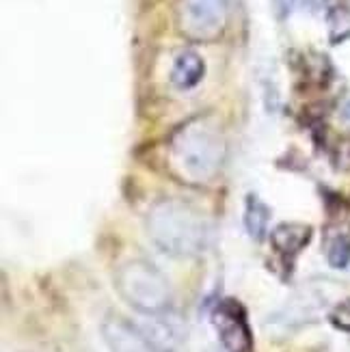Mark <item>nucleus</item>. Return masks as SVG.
Returning a JSON list of instances; mask_svg holds the SVG:
<instances>
[{"mask_svg": "<svg viewBox=\"0 0 350 352\" xmlns=\"http://www.w3.org/2000/svg\"><path fill=\"white\" fill-rule=\"evenodd\" d=\"M225 160L221 128L208 117H197L171 141V169L186 184L201 186L217 177Z\"/></svg>", "mask_w": 350, "mask_h": 352, "instance_id": "nucleus-1", "label": "nucleus"}, {"mask_svg": "<svg viewBox=\"0 0 350 352\" xmlns=\"http://www.w3.org/2000/svg\"><path fill=\"white\" fill-rule=\"evenodd\" d=\"M147 232L160 251L173 257L197 255L206 244L204 217L177 199H164L149 210Z\"/></svg>", "mask_w": 350, "mask_h": 352, "instance_id": "nucleus-2", "label": "nucleus"}, {"mask_svg": "<svg viewBox=\"0 0 350 352\" xmlns=\"http://www.w3.org/2000/svg\"><path fill=\"white\" fill-rule=\"evenodd\" d=\"M115 285L121 298L141 314L156 316L169 309L171 305V287L162 277V272L156 270L143 259L124 264L117 270Z\"/></svg>", "mask_w": 350, "mask_h": 352, "instance_id": "nucleus-3", "label": "nucleus"}, {"mask_svg": "<svg viewBox=\"0 0 350 352\" xmlns=\"http://www.w3.org/2000/svg\"><path fill=\"white\" fill-rule=\"evenodd\" d=\"M227 0H182L177 11V26L190 41H217L227 28Z\"/></svg>", "mask_w": 350, "mask_h": 352, "instance_id": "nucleus-4", "label": "nucleus"}, {"mask_svg": "<svg viewBox=\"0 0 350 352\" xmlns=\"http://www.w3.org/2000/svg\"><path fill=\"white\" fill-rule=\"evenodd\" d=\"M212 322L227 352H253V338L247 324V314L236 300H223L212 314Z\"/></svg>", "mask_w": 350, "mask_h": 352, "instance_id": "nucleus-5", "label": "nucleus"}, {"mask_svg": "<svg viewBox=\"0 0 350 352\" xmlns=\"http://www.w3.org/2000/svg\"><path fill=\"white\" fill-rule=\"evenodd\" d=\"M104 340L113 352H156L145 335L121 318H109L102 327Z\"/></svg>", "mask_w": 350, "mask_h": 352, "instance_id": "nucleus-6", "label": "nucleus"}, {"mask_svg": "<svg viewBox=\"0 0 350 352\" xmlns=\"http://www.w3.org/2000/svg\"><path fill=\"white\" fill-rule=\"evenodd\" d=\"M325 255L333 268H344L350 262V225L336 221L325 229Z\"/></svg>", "mask_w": 350, "mask_h": 352, "instance_id": "nucleus-7", "label": "nucleus"}, {"mask_svg": "<svg viewBox=\"0 0 350 352\" xmlns=\"http://www.w3.org/2000/svg\"><path fill=\"white\" fill-rule=\"evenodd\" d=\"M311 238V227L303 223H283L270 234V242L283 257H294Z\"/></svg>", "mask_w": 350, "mask_h": 352, "instance_id": "nucleus-8", "label": "nucleus"}, {"mask_svg": "<svg viewBox=\"0 0 350 352\" xmlns=\"http://www.w3.org/2000/svg\"><path fill=\"white\" fill-rule=\"evenodd\" d=\"M204 69H206L204 58L193 50H184L177 54L175 63H173L171 82L177 89H190L204 78Z\"/></svg>", "mask_w": 350, "mask_h": 352, "instance_id": "nucleus-9", "label": "nucleus"}, {"mask_svg": "<svg viewBox=\"0 0 350 352\" xmlns=\"http://www.w3.org/2000/svg\"><path fill=\"white\" fill-rule=\"evenodd\" d=\"M268 219H270V210L264 206V201L249 195L247 208H245V225H247V232L253 240H262L266 236Z\"/></svg>", "mask_w": 350, "mask_h": 352, "instance_id": "nucleus-10", "label": "nucleus"}, {"mask_svg": "<svg viewBox=\"0 0 350 352\" xmlns=\"http://www.w3.org/2000/svg\"><path fill=\"white\" fill-rule=\"evenodd\" d=\"M329 30L333 43H340L346 37H350V11L348 9H333L329 13Z\"/></svg>", "mask_w": 350, "mask_h": 352, "instance_id": "nucleus-11", "label": "nucleus"}, {"mask_svg": "<svg viewBox=\"0 0 350 352\" xmlns=\"http://www.w3.org/2000/svg\"><path fill=\"white\" fill-rule=\"evenodd\" d=\"M333 160H336L338 169L350 171V136H346V139H342L336 145V149H333Z\"/></svg>", "mask_w": 350, "mask_h": 352, "instance_id": "nucleus-12", "label": "nucleus"}, {"mask_svg": "<svg viewBox=\"0 0 350 352\" xmlns=\"http://www.w3.org/2000/svg\"><path fill=\"white\" fill-rule=\"evenodd\" d=\"M331 322L342 331H350V298L340 302L338 307L331 311Z\"/></svg>", "mask_w": 350, "mask_h": 352, "instance_id": "nucleus-13", "label": "nucleus"}, {"mask_svg": "<svg viewBox=\"0 0 350 352\" xmlns=\"http://www.w3.org/2000/svg\"><path fill=\"white\" fill-rule=\"evenodd\" d=\"M272 3V9H275V15L279 20H283L287 13H290L292 5H294V0H270Z\"/></svg>", "mask_w": 350, "mask_h": 352, "instance_id": "nucleus-14", "label": "nucleus"}, {"mask_svg": "<svg viewBox=\"0 0 350 352\" xmlns=\"http://www.w3.org/2000/svg\"><path fill=\"white\" fill-rule=\"evenodd\" d=\"M344 117H346V119L350 121V104H348V106H346V109H344Z\"/></svg>", "mask_w": 350, "mask_h": 352, "instance_id": "nucleus-15", "label": "nucleus"}]
</instances>
